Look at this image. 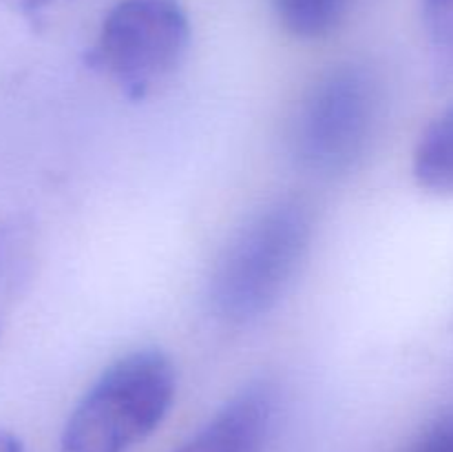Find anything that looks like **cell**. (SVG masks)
Here are the masks:
<instances>
[{
	"label": "cell",
	"instance_id": "6da1fadb",
	"mask_svg": "<svg viewBox=\"0 0 453 452\" xmlns=\"http://www.w3.org/2000/svg\"><path fill=\"white\" fill-rule=\"evenodd\" d=\"M312 235V211L303 199H274L257 211L212 266L206 291L212 315L243 326L277 308L305 264Z\"/></svg>",
	"mask_w": 453,
	"mask_h": 452
},
{
	"label": "cell",
	"instance_id": "7a4b0ae2",
	"mask_svg": "<svg viewBox=\"0 0 453 452\" xmlns=\"http://www.w3.org/2000/svg\"><path fill=\"white\" fill-rule=\"evenodd\" d=\"M175 390V366L162 350L118 357L71 410L62 452H128L166 419Z\"/></svg>",
	"mask_w": 453,
	"mask_h": 452
},
{
	"label": "cell",
	"instance_id": "3957f363",
	"mask_svg": "<svg viewBox=\"0 0 453 452\" xmlns=\"http://www.w3.org/2000/svg\"><path fill=\"white\" fill-rule=\"evenodd\" d=\"M380 122V84L361 65H339L301 96L290 122V151L305 173L339 177L370 151Z\"/></svg>",
	"mask_w": 453,
	"mask_h": 452
},
{
	"label": "cell",
	"instance_id": "277c9868",
	"mask_svg": "<svg viewBox=\"0 0 453 452\" xmlns=\"http://www.w3.org/2000/svg\"><path fill=\"white\" fill-rule=\"evenodd\" d=\"M190 22L177 0H119L104 16L93 58L131 100L166 82L186 60Z\"/></svg>",
	"mask_w": 453,
	"mask_h": 452
},
{
	"label": "cell",
	"instance_id": "5b68a950",
	"mask_svg": "<svg viewBox=\"0 0 453 452\" xmlns=\"http://www.w3.org/2000/svg\"><path fill=\"white\" fill-rule=\"evenodd\" d=\"M274 408L277 393L273 386L252 381L175 452H261L273 428Z\"/></svg>",
	"mask_w": 453,
	"mask_h": 452
},
{
	"label": "cell",
	"instance_id": "8992f818",
	"mask_svg": "<svg viewBox=\"0 0 453 452\" xmlns=\"http://www.w3.org/2000/svg\"><path fill=\"white\" fill-rule=\"evenodd\" d=\"M38 264V233L18 215L0 222V317L25 295Z\"/></svg>",
	"mask_w": 453,
	"mask_h": 452
},
{
	"label": "cell",
	"instance_id": "52a82bcc",
	"mask_svg": "<svg viewBox=\"0 0 453 452\" xmlns=\"http://www.w3.org/2000/svg\"><path fill=\"white\" fill-rule=\"evenodd\" d=\"M411 171L420 189L434 195H453V105L420 133Z\"/></svg>",
	"mask_w": 453,
	"mask_h": 452
},
{
	"label": "cell",
	"instance_id": "ba28073f",
	"mask_svg": "<svg viewBox=\"0 0 453 452\" xmlns=\"http://www.w3.org/2000/svg\"><path fill=\"white\" fill-rule=\"evenodd\" d=\"M279 25L301 40L330 35L343 20L349 0H270Z\"/></svg>",
	"mask_w": 453,
	"mask_h": 452
},
{
	"label": "cell",
	"instance_id": "9c48e42d",
	"mask_svg": "<svg viewBox=\"0 0 453 452\" xmlns=\"http://www.w3.org/2000/svg\"><path fill=\"white\" fill-rule=\"evenodd\" d=\"M423 25L438 69L453 78V0H420Z\"/></svg>",
	"mask_w": 453,
	"mask_h": 452
},
{
	"label": "cell",
	"instance_id": "30bf717a",
	"mask_svg": "<svg viewBox=\"0 0 453 452\" xmlns=\"http://www.w3.org/2000/svg\"><path fill=\"white\" fill-rule=\"evenodd\" d=\"M410 452H453V415L429 425Z\"/></svg>",
	"mask_w": 453,
	"mask_h": 452
},
{
	"label": "cell",
	"instance_id": "8fae6325",
	"mask_svg": "<svg viewBox=\"0 0 453 452\" xmlns=\"http://www.w3.org/2000/svg\"><path fill=\"white\" fill-rule=\"evenodd\" d=\"M12 12L20 13V16H38V13L47 12L51 4H56L58 0H3Z\"/></svg>",
	"mask_w": 453,
	"mask_h": 452
},
{
	"label": "cell",
	"instance_id": "7c38bea8",
	"mask_svg": "<svg viewBox=\"0 0 453 452\" xmlns=\"http://www.w3.org/2000/svg\"><path fill=\"white\" fill-rule=\"evenodd\" d=\"M0 452H27L25 443L12 430H0Z\"/></svg>",
	"mask_w": 453,
	"mask_h": 452
},
{
	"label": "cell",
	"instance_id": "4fadbf2b",
	"mask_svg": "<svg viewBox=\"0 0 453 452\" xmlns=\"http://www.w3.org/2000/svg\"><path fill=\"white\" fill-rule=\"evenodd\" d=\"M0 332H3V317H0Z\"/></svg>",
	"mask_w": 453,
	"mask_h": 452
}]
</instances>
